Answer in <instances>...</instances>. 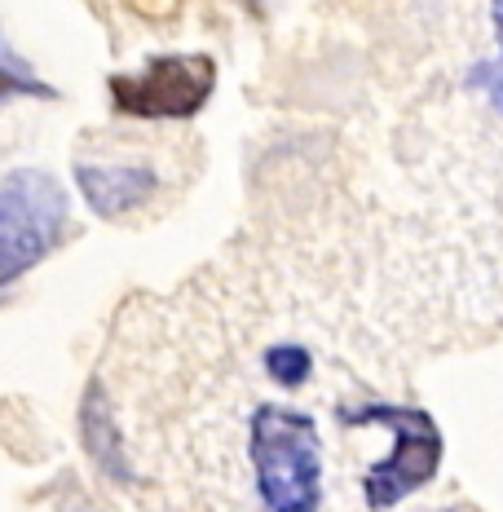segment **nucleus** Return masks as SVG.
<instances>
[{"mask_svg": "<svg viewBox=\"0 0 503 512\" xmlns=\"http://www.w3.org/2000/svg\"><path fill=\"white\" fill-rule=\"evenodd\" d=\"M248 464L261 512H323V433L287 402H256L248 415Z\"/></svg>", "mask_w": 503, "mask_h": 512, "instance_id": "nucleus-1", "label": "nucleus"}, {"mask_svg": "<svg viewBox=\"0 0 503 512\" xmlns=\"http://www.w3.org/2000/svg\"><path fill=\"white\" fill-rule=\"evenodd\" d=\"M71 230V199L45 168H14L0 177V296L27 279Z\"/></svg>", "mask_w": 503, "mask_h": 512, "instance_id": "nucleus-2", "label": "nucleus"}, {"mask_svg": "<svg viewBox=\"0 0 503 512\" xmlns=\"http://www.w3.org/2000/svg\"><path fill=\"white\" fill-rule=\"evenodd\" d=\"M340 424H384L393 437L389 455L376 460L362 477V504L371 512H389L428 486L442 468V429L420 407H393V402H362L340 407Z\"/></svg>", "mask_w": 503, "mask_h": 512, "instance_id": "nucleus-3", "label": "nucleus"}, {"mask_svg": "<svg viewBox=\"0 0 503 512\" xmlns=\"http://www.w3.org/2000/svg\"><path fill=\"white\" fill-rule=\"evenodd\" d=\"M217 93V62L208 53H159L142 71L106 80L111 111L124 120H195Z\"/></svg>", "mask_w": 503, "mask_h": 512, "instance_id": "nucleus-4", "label": "nucleus"}, {"mask_svg": "<svg viewBox=\"0 0 503 512\" xmlns=\"http://www.w3.org/2000/svg\"><path fill=\"white\" fill-rule=\"evenodd\" d=\"M76 186L93 217L120 221L151 204V195L159 190V173H151L146 164H89V159H80Z\"/></svg>", "mask_w": 503, "mask_h": 512, "instance_id": "nucleus-5", "label": "nucleus"}, {"mask_svg": "<svg viewBox=\"0 0 503 512\" xmlns=\"http://www.w3.org/2000/svg\"><path fill=\"white\" fill-rule=\"evenodd\" d=\"M80 437H84V451L93 455V464L102 468L111 482H128V451H124V433L115 429V415H111V402L98 384H89L80 402Z\"/></svg>", "mask_w": 503, "mask_h": 512, "instance_id": "nucleus-6", "label": "nucleus"}, {"mask_svg": "<svg viewBox=\"0 0 503 512\" xmlns=\"http://www.w3.org/2000/svg\"><path fill=\"white\" fill-rule=\"evenodd\" d=\"M14 98H49L53 102L58 98V89L40 80L36 71H31L27 62L5 45V40H0V106L14 102Z\"/></svg>", "mask_w": 503, "mask_h": 512, "instance_id": "nucleus-7", "label": "nucleus"}, {"mask_svg": "<svg viewBox=\"0 0 503 512\" xmlns=\"http://www.w3.org/2000/svg\"><path fill=\"white\" fill-rule=\"evenodd\" d=\"M265 371H270V380L278 389H301L309 380V371H314V358L301 345H274V349H265Z\"/></svg>", "mask_w": 503, "mask_h": 512, "instance_id": "nucleus-8", "label": "nucleus"}, {"mask_svg": "<svg viewBox=\"0 0 503 512\" xmlns=\"http://www.w3.org/2000/svg\"><path fill=\"white\" fill-rule=\"evenodd\" d=\"M490 18H495V36H499V62L477 71V84L490 93V102L503 111V0H490Z\"/></svg>", "mask_w": 503, "mask_h": 512, "instance_id": "nucleus-9", "label": "nucleus"}, {"mask_svg": "<svg viewBox=\"0 0 503 512\" xmlns=\"http://www.w3.org/2000/svg\"><path fill=\"white\" fill-rule=\"evenodd\" d=\"M248 5H256V0H248Z\"/></svg>", "mask_w": 503, "mask_h": 512, "instance_id": "nucleus-10", "label": "nucleus"}]
</instances>
